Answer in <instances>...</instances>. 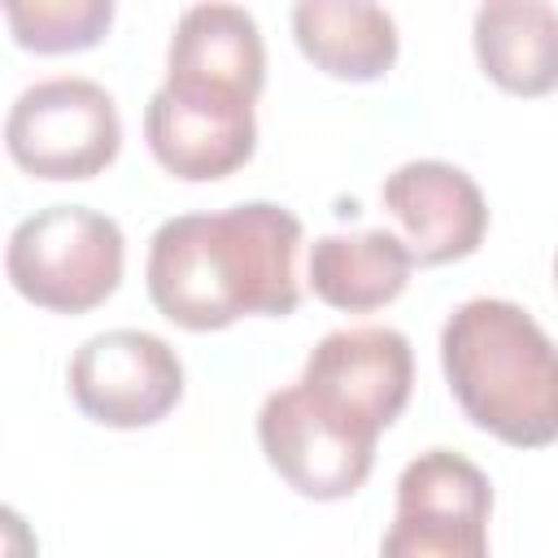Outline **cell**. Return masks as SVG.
Returning <instances> with one entry per match:
<instances>
[{"instance_id": "2", "label": "cell", "mask_w": 558, "mask_h": 558, "mask_svg": "<svg viewBox=\"0 0 558 558\" xmlns=\"http://www.w3.org/2000/svg\"><path fill=\"white\" fill-rule=\"evenodd\" d=\"M440 366L462 414L514 449L558 445V344L514 301H462L440 327Z\"/></svg>"}, {"instance_id": "9", "label": "cell", "mask_w": 558, "mask_h": 558, "mask_svg": "<svg viewBox=\"0 0 558 558\" xmlns=\"http://www.w3.org/2000/svg\"><path fill=\"white\" fill-rule=\"evenodd\" d=\"M144 140L157 166L183 183L227 179L257 148L253 100L209 87L161 83L144 105Z\"/></svg>"}, {"instance_id": "13", "label": "cell", "mask_w": 558, "mask_h": 558, "mask_svg": "<svg viewBox=\"0 0 558 558\" xmlns=\"http://www.w3.org/2000/svg\"><path fill=\"white\" fill-rule=\"evenodd\" d=\"M480 70L510 96H549L558 87V9L545 0H493L475 9Z\"/></svg>"}, {"instance_id": "10", "label": "cell", "mask_w": 558, "mask_h": 558, "mask_svg": "<svg viewBox=\"0 0 558 558\" xmlns=\"http://www.w3.org/2000/svg\"><path fill=\"white\" fill-rule=\"evenodd\" d=\"M384 209L401 222L418 266L471 257L488 235V201L475 179L449 161H405L384 179Z\"/></svg>"}, {"instance_id": "5", "label": "cell", "mask_w": 558, "mask_h": 558, "mask_svg": "<svg viewBox=\"0 0 558 558\" xmlns=\"http://www.w3.org/2000/svg\"><path fill=\"white\" fill-rule=\"evenodd\" d=\"M488 475L453 449H427L397 480V519L379 558H488Z\"/></svg>"}, {"instance_id": "4", "label": "cell", "mask_w": 558, "mask_h": 558, "mask_svg": "<svg viewBox=\"0 0 558 558\" xmlns=\"http://www.w3.org/2000/svg\"><path fill=\"white\" fill-rule=\"evenodd\" d=\"M9 157L35 179H96L122 148L113 96L78 74L26 87L4 118Z\"/></svg>"}, {"instance_id": "3", "label": "cell", "mask_w": 558, "mask_h": 558, "mask_svg": "<svg viewBox=\"0 0 558 558\" xmlns=\"http://www.w3.org/2000/svg\"><path fill=\"white\" fill-rule=\"evenodd\" d=\"M122 227L87 205H48L22 218L4 248L9 283L39 310L87 314L122 283Z\"/></svg>"}, {"instance_id": "14", "label": "cell", "mask_w": 558, "mask_h": 558, "mask_svg": "<svg viewBox=\"0 0 558 558\" xmlns=\"http://www.w3.org/2000/svg\"><path fill=\"white\" fill-rule=\"evenodd\" d=\"M410 248L392 231L323 235L310 248V288L323 305L344 314H371L397 301L410 283Z\"/></svg>"}, {"instance_id": "16", "label": "cell", "mask_w": 558, "mask_h": 558, "mask_svg": "<svg viewBox=\"0 0 558 558\" xmlns=\"http://www.w3.org/2000/svg\"><path fill=\"white\" fill-rule=\"evenodd\" d=\"M554 283H558V257H554Z\"/></svg>"}, {"instance_id": "11", "label": "cell", "mask_w": 558, "mask_h": 558, "mask_svg": "<svg viewBox=\"0 0 558 558\" xmlns=\"http://www.w3.org/2000/svg\"><path fill=\"white\" fill-rule=\"evenodd\" d=\"M166 83L257 100L266 83V44L253 13L240 4L183 9L166 52Z\"/></svg>"}, {"instance_id": "1", "label": "cell", "mask_w": 558, "mask_h": 558, "mask_svg": "<svg viewBox=\"0 0 558 558\" xmlns=\"http://www.w3.org/2000/svg\"><path fill=\"white\" fill-rule=\"evenodd\" d=\"M301 218L275 201L179 214L148 244V296L183 331H222L244 314L283 318L301 305Z\"/></svg>"}, {"instance_id": "12", "label": "cell", "mask_w": 558, "mask_h": 558, "mask_svg": "<svg viewBox=\"0 0 558 558\" xmlns=\"http://www.w3.org/2000/svg\"><path fill=\"white\" fill-rule=\"evenodd\" d=\"M292 35L314 70L344 83H375L397 61V22L366 0H301L292 9Z\"/></svg>"}, {"instance_id": "6", "label": "cell", "mask_w": 558, "mask_h": 558, "mask_svg": "<svg viewBox=\"0 0 558 558\" xmlns=\"http://www.w3.org/2000/svg\"><path fill=\"white\" fill-rule=\"evenodd\" d=\"M65 379L74 405L92 423L118 432L153 427L183 401L179 353L161 336L135 327H118L83 340L78 353L70 357Z\"/></svg>"}, {"instance_id": "7", "label": "cell", "mask_w": 558, "mask_h": 558, "mask_svg": "<svg viewBox=\"0 0 558 558\" xmlns=\"http://www.w3.org/2000/svg\"><path fill=\"white\" fill-rule=\"evenodd\" d=\"M257 440L288 488L310 501H340L366 484L379 436L357 432L353 423L323 410L301 384H292L262 401Z\"/></svg>"}, {"instance_id": "15", "label": "cell", "mask_w": 558, "mask_h": 558, "mask_svg": "<svg viewBox=\"0 0 558 558\" xmlns=\"http://www.w3.org/2000/svg\"><path fill=\"white\" fill-rule=\"evenodd\" d=\"M17 48L39 57L96 48L113 22V0H4Z\"/></svg>"}, {"instance_id": "8", "label": "cell", "mask_w": 558, "mask_h": 558, "mask_svg": "<svg viewBox=\"0 0 558 558\" xmlns=\"http://www.w3.org/2000/svg\"><path fill=\"white\" fill-rule=\"evenodd\" d=\"M296 384L336 418L379 436L410 401L414 353L392 327H340L310 349Z\"/></svg>"}]
</instances>
